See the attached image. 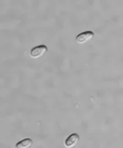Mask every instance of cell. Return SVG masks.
Masks as SVG:
<instances>
[{"mask_svg":"<svg viewBox=\"0 0 123 148\" xmlns=\"http://www.w3.org/2000/svg\"><path fill=\"white\" fill-rule=\"evenodd\" d=\"M94 37V33L91 31H86L81 34L78 35L76 36V42L79 44H85L90 41Z\"/></svg>","mask_w":123,"mask_h":148,"instance_id":"cell-1","label":"cell"},{"mask_svg":"<svg viewBox=\"0 0 123 148\" xmlns=\"http://www.w3.org/2000/svg\"><path fill=\"white\" fill-rule=\"evenodd\" d=\"M47 50H48V48H47L46 46H36L35 48H33L30 52V56L32 58H34V59H37V58H39L41 56L44 55L45 53H46Z\"/></svg>","mask_w":123,"mask_h":148,"instance_id":"cell-2","label":"cell"},{"mask_svg":"<svg viewBox=\"0 0 123 148\" xmlns=\"http://www.w3.org/2000/svg\"><path fill=\"white\" fill-rule=\"evenodd\" d=\"M79 140V134H71L69 137H68L65 141V146L68 148H72L74 146L76 145L78 141Z\"/></svg>","mask_w":123,"mask_h":148,"instance_id":"cell-3","label":"cell"},{"mask_svg":"<svg viewBox=\"0 0 123 148\" xmlns=\"http://www.w3.org/2000/svg\"><path fill=\"white\" fill-rule=\"evenodd\" d=\"M33 145V140L31 139H26L20 141L16 145V148H29Z\"/></svg>","mask_w":123,"mask_h":148,"instance_id":"cell-4","label":"cell"}]
</instances>
